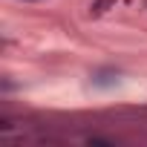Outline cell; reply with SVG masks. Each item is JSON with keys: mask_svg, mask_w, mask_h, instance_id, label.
I'll return each instance as SVG.
<instances>
[{"mask_svg": "<svg viewBox=\"0 0 147 147\" xmlns=\"http://www.w3.org/2000/svg\"><path fill=\"white\" fill-rule=\"evenodd\" d=\"M113 3H115V0H95V3H92V15H101V12H107Z\"/></svg>", "mask_w": 147, "mask_h": 147, "instance_id": "cell-1", "label": "cell"}]
</instances>
